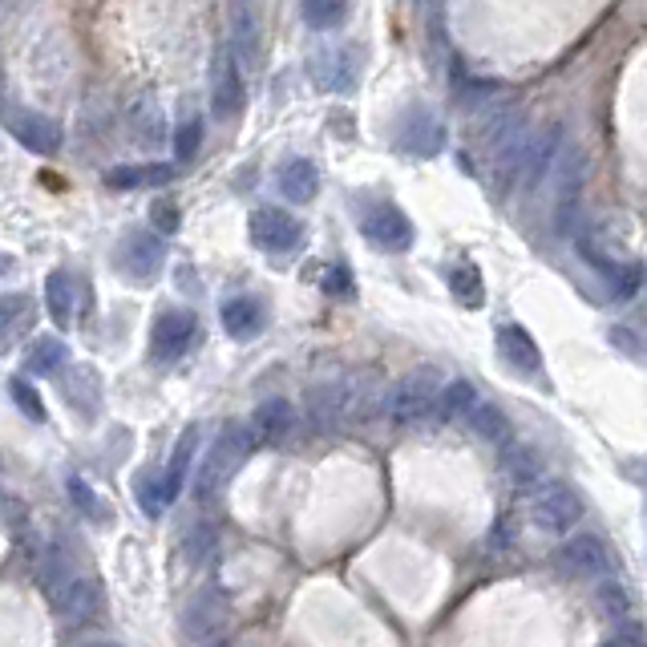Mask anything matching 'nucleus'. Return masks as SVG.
<instances>
[{"label":"nucleus","instance_id":"obj_1","mask_svg":"<svg viewBox=\"0 0 647 647\" xmlns=\"http://www.w3.org/2000/svg\"><path fill=\"white\" fill-rule=\"evenodd\" d=\"M256 446V437L247 425H223L215 437V446L207 449V458L199 461V474H195V494L199 498H215L219 489L227 486L231 474L239 470Z\"/></svg>","mask_w":647,"mask_h":647},{"label":"nucleus","instance_id":"obj_2","mask_svg":"<svg viewBox=\"0 0 647 647\" xmlns=\"http://www.w3.org/2000/svg\"><path fill=\"white\" fill-rule=\"evenodd\" d=\"M441 373L437 369H413L405 373L397 385L388 388V421L393 425H421L425 418L437 413V397H441Z\"/></svg>","mask_w":647,"mask_h":647},{"label":"nucleus","instance_id":"obj_3","mask_svg":"<svg viewBox=\"0 0 647 647\" xmlns=\"http://www.w3.org/2000/svg\"><path fill=\"white\" fill-rule=\"evenodd\" d=\"M376 393L369 381H332V385H320L312 393V418L324 430H336V425H348V421H364L373 413Z\"/></svg>","mask_w":647,"mask_h":647},{"label":"nucleus","instance_id":"obj_4","mask_svg":"<svg viewBox=\"0 0 647 647\" xmlns=\"http://www.w3.org/2000/svg\"><path fill=\"white\" fill-rule=\"evenodd\" d=\"M195 336H199V320L183 312V308H171V312H162L154 320V332H150V357L159 360V364H174V360H183L195 345Z\"/></svg>","mask_w":647,"mask_h":647},{"label":"nucleus","instance_id":"obj_5","mask_svg":"<svg viewBox=\"0 0 647 647\" xmlns=\"http://www.w3.org/2000/svg\"><path fill=\"white\" fill-rule=\"evenodd\" d=\"M534 522L550 534L571 531L575 522H583V498L567 482H547L534 494Z\"/></svg>","mask_w":647,"mask_h":647},{"label":"nucleus","instance_id":"obj_6","mask_svg":"<svg viewBox=\"0 0 647 647\" xmlns=\"http://www.w3.org/2000/svg\"><path fill=\"white\" fill-rule=\"evenodd\" d=\"M300 239H303L300 219H291L288 211H279V207H259L256 215H251V244L263 247V251H272V256L291 251Z\"/></svg>","mask_w":647,"mask_h":647},{"label":"nucleus","instance_id":"obj_7","mask_svg":"<svg viewBox=\"0 0 647 647\" xmlns=\"http://www.w3.org/2000/svg\"><path fill=\"white\" fill-rule=\"evenodd\" d=\"M583 183H587V159H583L578 150H567L559 166V178H555V227L559 231H571V223H575Z\"/></svg>","mask_w":647,"mask_h":647},{"label":"nucleus","instance_id":"obj_8","mask_svg":"<svg viewBox=\"0 0 647 647\" xmlns=\"http://www.w3.org/2000/svg\"><path fill=\"white\" fill-rule=\"evenodd\" d=\"M360 70H364V61H360V49H352V45L332 49V53L324 49V53H316V61H312V77H316L328 94H352L360 82Z\"/></svg>","mask_w":647,"mask_h":647},{"label":"nucleus","instance_id":"obj_9","mask_svg":"<svg viewBox=\"0 0 647 647\" xmlns=\"http://www.w3.org/2000/svg\"><path fill=\"white\" fill-rule=\"evenodd\" d=\"M559 138H562V129L547 126V129H538L534 138H526V142H522V150H518V166H514L522 190H531L534 183L543 178V171H547L550 159H555V150H559Z\"/></svg>","mask_w":647,"mask_h":647},{"label":"nucleus","instance_id":"obj_10","mask_svg":"<svg viewBox=\"0 0 647 647\" xmlns=\"http://www.w3.org/2000/svg\"><path fill=\"white\" fill-rule=\"evenodd\" d=\"M162 239L150 235V231H138L122 244V256H117V267L129 275V279H154L162 267Z\"/></svg>","mask_w":647,"mask_h":647},{"label":"nucleus","instance_id":"obj_11","mask_svg":"<svg viewBox=\"0 0 647 647\" xmlns=\"http://www.w3.org/2000/svg\"><path fill=\"white\" fill-rule=\"evenodd\" d=\"M364 235L373 239L376 247H385V251H405V247H413V223L405 219V211L397 207H376L373 215L364 219Z\"/></svg>","mask_w":647,"mask_h":647},{"label":"nucleus","instance_id":"obj_12","mask_svg":"<svg viewBox=\"0 0 647 647\" xmlns=\"http://www.w3.org/2000/svg\"><path fill=\"white\" fill-rule=\"evenodd\" d=\"M559 562L575 575H604L611 567V550L599 534H575L567 547L559 550Z\"/></svg>","mask_w":647,"mask_h":647},{"label":"nucleus","instance_id":"obj_13","mask_svg":"<svg viewBox=\"0 0 647 647\" xmlns=\"http://www.w3.org/2000/svg\"><path fill=\"white\" fill-rule=\"evenodd\" d=\"M215 117H235L244 110V77H239V58L223 53L215 61V94H211Z\"/></svg>","mask_w":647,"mask_h":647},{"label":"nucleus","instance_id":"obj_14","mask_svg":"<svg viewBox=\"0 0 647 647\" xmlns=\"http://www.w3.org/2000/svg\"><path fill=\"white\" fill-rule=\"evenodd\" d=\"M259 49H263L259 13L251 9V0H235V9H231V53H239L244 61H259Z\"/></svg>","mask_w":647,"mask_h":647},{"label":"nucleus","instance_id":"obj_15","mask_svg":"<svg viewBox=\"0 0 647 647\" xmlns=\"http://www.w3.org/2000/svg\"><path fill=\"white\" fill-rule=\"evenodd\" d=\"M291 425H296V409H291V401H284V397H272V401H263L256 409V418H251V437H259V441H284L291 433Z\"/></svg>","mask_w":647,"mask_h":647},{"label":"nucleus","instance_id":"obj_16","mask_svg":"<svg viewBox=\"0 0 647 647\" xmlns=\"http://www.w3.org/2000/svg\"><path fill=\"white\" fill-rule=\"evenodd\" d=\"M498 348H502V357L522 369V373H538L543 369V357H538V345H534V336L522 324H502L498 328Z\"/></svg>","mask_w":647,"mask_h":647},{"label":"nucleus","instance_id":"obj_17","mask_svg":"<svg viewBox=\"0 0 647 647\" xmlns=\"http://www.w3.org/2000/svg\"><path fill=\"white\" fill-rule=\"evenodd\" d=\"M263 320H267V312H263V303L256 296H235V300L223 303V328L235 340H251L263 328Z\"/></svg>","mask_w":647,"mask_h":647},{"label":"nucleus","instance_id":"obj_18","mask_svg":"<svg viewBox=\"0 0 647 647\" xmlns=\"http://www.w3.org/2000/svg\"><path fill=\"white\" fill-rule=\"evenodd\" d=\"M195 446H199V425L183 430V437H178V446H174V453H171V465H166V474L159 477V482H162V502H166V506L178 498V489H183V482H187Z\"/></svg>","mask_w":647,"mask_h":647},{"label":"nucleus","instance_id":"obj_19","mask_svg":"<svg viewBox=\"0 0 647 647\" xmlns=\"http://www.w3.org/2000/svg\"><path fill=\"white\" fill-rule=\"evenodd\" d=\"M13 129H16V138L29 146V150H37V154H58L61 150V126L53 122V117L16 114Z\"/></svg>","mask_w":647,"mask_h":647},{"label":"nucleus","instance_id":"obj_20","mask_svg":"<svg viewBox=\"0 0 647 647\" xmlns=\"http://www.w3.org/2000/svg\"><path fill=\"white\" fill-rule=\"evenodd\" d=\"M37 578H41V587H45V595H49V604L58 607L61 604V595L73 587V578H77V571H73V562L61 555L58 547H49L37 559Z\"/></svg>","mask_w":647,"mask_h":647},{"label":"nucleus","instance_id":"obj_21","mask_svg":"<svg viewBox=\"0 0 647 647\" xmlns=\"http://www.w3.org/2000/svg\"><path fill=\"white\" fill-rule=\"evenodd\" d=\"M397 142H401L405 154H413V159H425V154H433V150L441 146V126H437V117H433V114H413L401 126Z\"/></svg>","mask_w":647,"mask_h":647},{"label":"nucleus","instance_id":"obj_22","mask_svg":"<svg viewBox=\"0 0 647 647\" xmlns=\"http://www.w3.org/2000/svg\"><path fill=\"white\" fill-rule=\"evenodd\" d=\"M279 190L291 202H312L320 190V171L308 159H291L279 166Z\"/></svg>","mask_w":647,"mask_h":647},{"label":"nucleus","instance_id":"obj_23","mask_svg":"<svg viewBox=\"0 0 647 647\" xmlns=\"http://www.w3.org/2000/svg\"><path fill=\"white\" fill-rule=\"evenodd\" d=\"M219 623H223V599H219L215 590H202L195 595L187 607V635L190 639H211L219 632Z\"/></svg>","mask_w":647,"mask_h":647},{"label":"nucleus","instance_id":"obj_24","mask_svg":"<svg viewBox=\"0 0 647 647\" xmlns=\"http://www.w3.org/2000/svg\"><path fill=\"white\" fill-rule=\"evenodd\" d=\"M29 324H33V300L29 296L13 291V296H4V300H0V345H13V340H21V336L29 332Z\"/></svg>","mask_w":647,"mask_h":647},{"label":"nucleus","instance_id":"obj_25","mask_svg":"<svg viewBox=\"0 0 647 647\" xmlns=\"http://www.w3.org/2000/svg\"><path fill=\"white\" fill-rule=\"evenodd\" d=\"M58 611L70 623H89L94 619V611H98V587L89 583V578H73V587L61 595V604H58Z\"/></svg>","mask_w":647,"mask_h":647},{"label":"nucleus","instance_id":"obj_26","mask_svg":"<svg viewBox=\"0 0 647 647\" xmlns=\"http://www.w3.org/2000/svg\"><path fill=\"white\" fill-rule=\"evenodd\" d=\"M470 421H474L477 437H486L489 446H510V421L498 405H470Z\"/></svg>","mask_w":647,"mask_h":647},{"label":"nucleus","instance_id":"obj_27","mask_svg":"<svg viewBox=\"0 0 647 647\" xmlns=\"http://www.w3.org/2000/svg\"><path fill=\"white\" fill-rule=\"evenodd\" d=\"M61 360H65V345H61L58 336H37L25 352V373L33 376H49L61 369Z\"/></svg>","mask_w":647,"mask_h":647},{"label":"nucleus","instance_id":"obj_28","mask_svg":"<svg viewBox=\"0 0 647 647\" xmlns=\"http://www.w3.org/2000/svg\"><path fill=\"white\" fill-rule=\"evenodd\" d=\"M300 13L312 29L324 33V29H340L348 21V13H352V4L348 0H300Z\"/></svg>","mask_w":647,"mask_h":647},{"label":"nucleus","instance_id":"obj_29","mask_svg":"<svg viewBox=\"0 0 647 647\" xmlns=\"http://www.w3.org/2000/svg\"><path fill=\"white\" fill-rule=\"evenodd\" d=\"M45 303H49V316L58 324L73 320V275L70 272H49L45 279Z\"/></svg>","mask_w":647,"mask_h":647},{"label":"nucleus","instance_id":"obj_30","mask_svg":"<svg viewBox=\"0 0 647 647\" xmlns=\"http://www.w3.org/2000/svg\"><path fill=\"white\" fill-rule=\"evenodd\" d=\"M171 171L166 166H114V171L105 174V183L117 190H134V187H146V183H166Z\"/></svg>","mask_w":647,"mask_h":647},{"label":"nucleus","instance_id":"obj_31","mask_svg":"<svg viewBox=\"0 0 647 647\" xmlns=\"http://www.w3.org/2000/svg\"><path fill=\"white\" fill-rule=\"evenodd\" d=\"M449 288H453V296H458L461 303H470V308H477L482 303V275H477L474 263H458L453 267V275H449Z\"/></svg>","mask_w":647,"mask_h":647},{"label":"nucleus","instance_id":"obj_32","mask_svg":"<svg viewBox=\"0 0 647 647\" xmlns=\"http://www.w3.org/2000/svg\"><path fill=\"white\" fill-rule=\"evenodd\" d=\"M474 385L470 381H453V385H441V397H437V409L446 413V418H461V413H470V405H474Z\"/></svg>","mask_w":647,"mask_h":647},{"label":"nucleus","instance_id":"obj_33","mask_svg":"<svg viewBox=\"0 0 647 647\" xmlns=\"http://www.w3.org/2000/svg\"><path fill=\"white\" fill-rule=\"evenodd\" d=\"M199 146H202V122H183V126L174 129V159L178 162L195 159Z\"/></svg>","mask_w":647,"mask_h":647},{"label":"nucleus","instance_id":"obj_34","mask_svg":"<svg viewBox=\"0 0 647 647\" xmlns=\"http://www.w3.org/2000/svg\"><path fill=\"white\" fill-rule=\"evenodd\" d=\"M506 465H510L514 482H522V486H531L534 477H538V470H543L531 449H510V453H506Z\"/></svg>","mask_w":647,"mask_h":647},{"label":"nucleus","instance_id":"obj_35","mask_svg":"<svg viewBox=\"0 0 647 647\" xmlns=\"http://www.w3.org/2000/svg\"><path fill=\"white\" fill-rule=\"evenodd\" d=\"M9 393H13V401L21 405V413H25V418H33V421H45V405H41V397H37V393H33V385H29V381H21V376H16L13 385H9Z\"/></svg>","mask_w":647,"mask_h":647},{"label":"nucleus","instance_id":"obj_36","mask_svg":"<svg viewBox=\"0 0 647 647\" xmlns=\"http://www.w3.org/2000/svg\"><path fill=\"white\" fill-rule=\"evenodd\" d=\"M320 288L328 291V296H340V300H348L352 296V275H348L345 263H332L328 272H324V284Z\"/></svg>","mask_w":647,"mask_h":647},{"label":"nucleus","instance_id":"obj_37","mask_svg":"<svg viewBox=\"0 0 647 647\" xmlns=\"http://www.w3.org/2000/svg\"><path fill=\"white\" fill-rule=\"evenodd\" d=\"M70 494H73V502L82 506V510H86V514H94V518H101V514H105V506H101L98 498H94V494H89V486H86V482H82V477H70Z\"/></svg>","mask_w":647,"mask_h":647},{"label":"nucleus","instance_id":"obj_38","mask_svg":"<svg viewBox=\"0 0 647 647\" xmlns=\"http://www.w3.org/2000/svg\"><path fill=\"white\" fill-rule=\"evenodd\" d=\"M599 599H604V607L611 615H623V611H627V595H623V587H615V583H604V587H599Z\"/></svg>","mask_w":647,"mask_h":647},{"label":"nucleus","instance_id":"obj_39","mask_svg":"<svg viewBox=\"0 0 647 647\" xmlns=\"http://www.w3.org/2000/svg\"><path fill=\"white\" fill-rule=\"evenodd\" d=\"M154 219H159V227L174 231L178 227V207H174V202H159V207H154Z\"/></svg>","mask_w":647,"mask_h":647},{"label":"nucleus","instance_id":"obj_40","mask_svg":"<svg viewBox=\"0 0 647 647\" xmlns=\"http://www.w3.org/2000/svg\"><path fill=\"white\" fill-rule=\"evenodd\" d=\"M604 647H644V639H639V632L632 627V632H619L615 639H607Z\"/></svg>","mask_w":647,"mask_h":647},{"label":"nucleus","instance_id":"obj_41","mask_svg":"<svg viewBox=\"0 0 647 647\" xmlns=\"http://www.w3.org/2000/svg\"><path fill=\"white\" fill-rule=\"evenodd\" d=\"M94 647H117V644H94Z\"/></svg>","mask_w":647,"mask_h":647}]
</instances>
